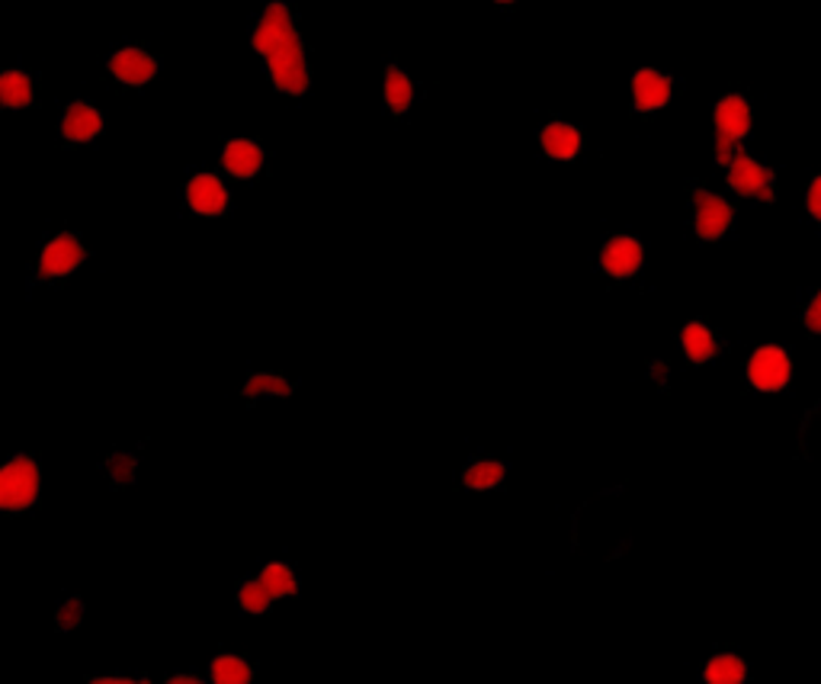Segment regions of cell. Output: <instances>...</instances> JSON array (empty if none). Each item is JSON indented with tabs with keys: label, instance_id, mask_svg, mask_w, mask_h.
Listing matches in <instances>:
<instances>
[{
	"label": "cell",
	"instance_id": "obj_2",
	"mask_svg": "<svg viewBox=\"0 0 821 684\" xmlns=\"http://www.w3.org/2000/svg\"><path fill=\"white\" fill-rule=\"evenodd\" d=\"M42 495L39 460L23 453L0 463V512H30Z\"/></svg>",
	"mask_w": 821,
	"mask_h": 684
},
{
	"label": "cell",
	"instance_id": "obj_29",
	"mask_svg": "<svg viewBox=\"0 0 821 684\" xmlns=\"http://www.w3.org/2000/svg\"><path fill=\"white\" fill-rule=\"evenodd\" d=\"M494 3H514V0H494Z\"/></svg>",
	"mask_w": 821,
	"mask_h": 684
},
{
	"label": "cell",
	"instance_id": "obj_27",
	"mask_svg": "<svg viewBox=\"0 0 821 684\" xmlns=\"http://www.w3.org/2000/svg\"><path fill=\"white\" fill-rule=\"evenodd\" d=\"M802 322H806V328L812 332V335H821V290L815 293V299L806 306V315H802Z\"/></svg>",
	"mask_w": 821,
	"mask_h": 684
},
{
	"label": "cell",
	"instance_id": "obj_17",
	"mask_svg": "<svg viewBox=\"0 0 821 684\" xmlns=\"http://www.w3.org/2000/svg\"><path fill=\"white\" fill-rule=\"evenodd\" d=\"M414 103V84L404 71L398 65H389L386 69V106L394 116H404Z\"/></svg>",
	"mask_w": 821,
	"mask_h": 684
},
{
	"label": "cell",
	"instance_id": "obj_9",
	"mask_svg": "<svg viewBox=\"0 0 821 684\" xmlns=\"http://www.w3.org/2000/svg\"><path fill=\"white\" fill-rule=\"evenodd\" d=\"M642 261H645V248L642 241L632 239V235H617L603 244L600 251V271L613 280H629L642 271Z\"/></svg>",
	"mask_w": 821,
	"mask_h": 684
},
{
	"label": "cell",
	"instance_id": "obj_1",
	"mask_svg": "<svg viewBox=\"0 0 821 684\" xmlns=\"http://www.w3.org/2000/svg\"><path fill=\"white\" fill-rule=\"evenodd\" d=\"M251 45L263 59V65L270 71V81L280 94L286 97H302L312 87V71L305 62V49H302V35L296 30V17L293 7L276 0L266 3L251 33Z\"/></svg>",
	"mask_w": 821,
	"mask_h": 684
},
{
	"label": "cell",
	"instance_id": "obj_10",
	"mask_svg": "<svg viewBox=\"0 0 821 684\" xmlns=\"http://www.w3.org/2000/svg\"><path fill=\"white\" fill-rule=\"evenodd\" d=\"M106 69L126 87H145L158 74V59L148 55L145 49H119L116 55H109Z\"/></svg>",
	"mask_w": 821,
	"mask_h": 684
},
{
	"label": "cell",
	"instance_id": "obj_26",
	"mask_svg": "<svg viewBox=\"0 0 821 684\" xmlns=\"http://www.w3.org/2000/svg\"><path fill=\"white\" fill-rule=\"evenodd\" d=\"M806 209H809V215L821 222V173L809 183V190H806Z\"/></svg>",
	"mask_w": 821,
	"mask_h": 684
},
{
	"label": "cell",
	"instance_id": "obj_23",
	"mask_svg": "<svg viewBox=\"0 0 821 684\" xmlns=\"http://www.w3.org/2000/svg\"><path fill=\"white\" fill-rule=\"evenodd\" d=\"M273 604V598L263 591L261 582H244L238 588V608L248 611V614H266Z\"/></svg>",
	"mask_w": 821,
	"mask_h": 684
},
{
	"label": "cell",
	"instance_id": "obj_6",
	"mask_svg": "<svg viewBox=\"0 0 821 684\" xmlns=\"http://www.w3.org/2000/svg\"><path fill=\"white\" fill-rule=\"evenodd\" d=\"M777 173L770 168H764L760 161L748 158V155H738L731 165H728V187L738 193V197H751V200H764V203H773L777 200Z\"/></svg>",
	"mask_w": 821,
	"mask_h": 684
},
{
	"label": "cell",
	"instance_id": "obj_22",
	"mask_svg": "<svg viewBox=\"0 0 821 684\" xmlns=\"http://www.w3.org/2000/svg\"><path fill=\"white\" fill-rule=\"evenodd\" d=\"M244 399H261V396H293V386L276 373H251L244 382Z\"/></svg>",
	"mask_w": 821,
	"mask_h": 684
},
{
	"label": "cell",
	"instance_id": "obj_7",
	"mask_svg": "<svg viewBox=\"0 0 821 684\" xmlns=\"http://www.w3.org/2000/svg\"><path fill=\"white\" fill-rule=\"evenodd\" d=\"M183 197H187V206L202 215V219H219V215H225L229 212V187L222 183V177H215V173H197V177H190L187 180V187H183Z\"/></svg>",
	"mask_w": 821,
	"mask_h": 684
},
{
	"label": "cell",
	"instance_id": "obj_18",
	"mask_svg": "<svg viewBox=\"0 0 821 684\" xmlns=\"http://www.w3.org/2000/svg\"><path fill=\"white\" fill-rule=\"evenodd\" d=\"M703 678H706V684H738L748 678V665H745V659H738L731 652H719L706 662Z\"/></svg>",
	"mask_w": 821,
	"mask_h": 684
},
{
	"label": "cell",
	"instance_id": "obj_16",
	"mask_svg": "<svg viewBox=\"0 0 821 684\" xmlns=\"http://www.w3.org/2000/svg\"><path fill=\"white\" fill-rule=\"evenodd\" d=\"M681 347H684V354H687V360L691 364H709L716 354H719V344L713 338V332L703 325V322H691V325H684V332H681Z\"/></svg>",
	"mask_w": 821,
	"mask_h": 684
},
{
	"label": "cell",
	"instance_id": "obj_28",
	"mask_svg": "<svg viewBox=\"0 0 821 684\" xmlns=\"http://www.w3.org/2000/svg\"><path fill=\"white\" fill-rule=\"evenodd\" d=\"M170 684H199L197 675H173L170 678Z\"/></svg>",
	"mask_w": 821,
	"mask_h": 684
},
{
	"label": "cell",
	"instance_id": "obj_4",
	"mask_svg": "<svg viewBox=\"0 0 821 684\" xmlns=\"http://www.w3.org/2000/svg\"><path fill=\"white\" fill-rule=\"evenodd\" d=\"M792 377V364H789V354L777 344H767V347H757L748 360V382L755 386L757 392H783Z\"/></svg>",
	"mask_w": 821,
	"mask_h": 684
},
{
	"label": "cell",
	"instance_id": "obj_21",
	"mask_svg": "<svg viewBox=\"0 0 821 684\" xmlns=\"http://www.w3.org/2000/svg\"><path fill=\"white\" fill-rule=\"evenodd\" d=\"M507 476V466L504 463H494V460H478V463H472V466H465V473H462V482H465V488H478V492H485V488H494V485H501Z\"/></svg>",
	"mask_w": 821,
	"mask_h": 684
},
{
	"label": "cell",
	"instance_id": "obj_25",
	"mask_svg": "<svg viewBox=\"0 0 821 684\" xmlns=\"http://www.w3.org/2000/svg\"><path fill=\"white\" fill-rule=\"evenodd\" d=\"M81 617H84V601L74 594V598H67L65 604L59 608V617H55V623H59V630L62 633H71L77 623H81Z\"/></svg>",
	"mask_w": 821,
	"mask_h": 684
},
{
	"label": "cell",
	"instance_id": "obj_24",
	"mask_svg": "<svg viewBox=\"0 0 821 684\" xmlns=\"http://www.w3.org/2000/svg\"><path fill=\"white\" fill-rule=\"evenodd\" d=\"M135 470H138V460L129 456V453H113V456L106 460V473H109L113 485H131Z\"/></svg>",
	"mask_w": 821,
	"mask_h": 684
},
{
	"label": "cell",
	"instance_id": "obj_19",
	"mask_svg": "<svg viewBox=\"0 0 821 684\" xmlns=\"http://www.w3.org/2000/svg\"><path fill=\"white\" fill-rule=\"evenodd\" d=\"M257 582L263 585V591H266L273 601H276V598H293V594H298L296 572H293L286 562H270V566H263Z\"/></svg>",
	"mask_w": 821,
	"mask_h": 684
},
{
	"label": "cell",
	"instance_id": "obj_11",
	"mask_svg": "<svg viewBox=\"0 0 821 684\" xmlns=\"http://www.w3.org/2000/svg\"><path fill=\"white\" fill-rule=\"evenodd\" d=\"M674 81L655 69H639L632 74V106L635 113H655L671 101Z\"/></svg>",
	"mask_w": 821,
	"mask_h": 684
},
{
	"label": "cell",
	"instance_id": "obj_15",
	"mask_svg": "<svg viewBox=\"0 0 821 684\" xmlns=\"http://www.w3.org/2000/svg\"><path fill=\"white\" fill-rule=\"evenodd\" d=\"M33 101V81L27 71H0V109H27Z\"/></svg>",
	"mask_w": 821,
	"mask_h": 684
},
{
	"label": "cell",
	"instance_id": "obj_12",
	"mask_svg": "<svg viewBox=\"0 0 821 684\" xmlns=\"http://www.w3.org/2000/svg\"><path fill=\"white\" fill-rule=\"evenodd\" d=\"M103 133V113L97 106L84 101H74L62 116V136L71 145H84V141H94Z\"/></svg>",
	"mask_w": 821,
	"mask_h": 684
},
{
	"label": "cell",
	"instance_id": "obj_20",
	"mask_svg": "<svg viewBox=\"0 0 821 684\" xmlns=\"http://www.w3.org/2000/svg\"><path fill=\"white\" fill-rule=\"evenodd\" d=\"M251 678H254V669L241 655H215L209 665V682L212 684H248Z\"/></svg>",
	"mask_w": 821,
	"mask_h": 684
},
{
	"label": "cell",
	"instance_id": "obj_5",
	"mask_svg": "<svg viewBox=\"0 0 821 684\" xmlns=\"http://www.w3.org/2000/svg\"><path fill=\"white\" fill-rule=\"evenodd\" d=\"M84 261H87V248L81 244V239L74 232H62L42 248L35 274L42 280H62V276L74 274Z\"/></svg>",
	"mask_w": 821,
	"mask_h": 684
},
{
	"label": "cell",
	"instance_id": "obj_3",
	"mask_svg": "<svg viewBox=\"0 0 821 684\" xmlns=\"http://www.w3.org/2000/svg\"><path fill=\"white\" fill-rule=\"evenodd\" d=\"M716 123V161L728 168L741 155V141L751 133V103L741 94H728L713 109Z\"/></svg>",
	"mask_w": 821,
	"mask_h": 684
},
{
	"label": "cell",
	"instance_id": "obj_14",
	"mask_svg": "<svg viewBox=\"0 0 821 684\" xmlns=\"http://www.w3.org/2000/svg\"><path fill=\"white\" fill-rule=\"evenodd\" d=\"M222 168L238 180H251L263 168V148L251 138H231L222 151Z\"/></svg>",
	"mask_w": 821,
	"mask_h": 684
},
{
	"label": "cell",
	"instance_id": "obj_8",
	"mask_svg": "<svg viewBox=\"0 0 821 684\" xmlns=\"http://www.w3.org/2000/svg\"><path fill=\"white\" fill-rule=\"evenodd\" d=\"M693 203H696V235L703 241L725 239L735 222V206L709 190H693Z\"/></svg>",
	"mask_w": 821,
	"mask_h": 684
},
{
	"label": "cell",
	"instance_id": "obj_13",
	"mask_svg": "<svg viewBox=\"0 0 821 684\" xmlns=\"http://www.w3.org/2000/svg\"><path fill=\"white\" fill-rule=\"evenodd\" d=\"M539 145L552 161H575L585 148V138H581V129L571 123H549L539 133Z\"/></svg>",
	"mask_w": 821,
	"mask_h": 684
}]
</instances>
